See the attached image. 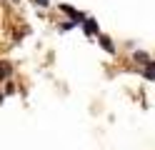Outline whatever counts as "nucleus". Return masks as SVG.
<instances>
[{"label":"nucleus","instance_id":"obj_1","mask_svg":"<svg viewBox=\"0 0 155 150\" xmlns=\"http://www.w3.org/2000/svg\"><path fill=\"white\" fill-rule=\"evenodd\" d=\"M10 75V63H0V80H5Z\"/></svg>","mask_w":155,"mask_h":150},{"label":"nucleus","instance_id":"obj_2","mask_svg":"<svg viewBox=\"0 0 155 150\" xmlns=\"http://www.w3.org/2000/svg\"><path fill=\"white\" fill-rule=\"evenodd\" d=\"M95 30H98V25H95V20H85V33H95Z\"/></svg>","mask_w":155,"mask_h":150},{"label":"nucleus","instance_id":"obj_3","mask_svg":"<svg viewBox=\"0 0 155 150\" xmlns=\"http://www.w3.org/2000/svg\"><path fill=\"white\" fill-rule=\"evenodd\" d=\"M100 45H103L105 50H108V53H115V48H113V43H110L108 38H100Z\"/></svg>","mask_w":155,"mask_h":150},{"label":"nucleus","instance_id":"obj_4","mask_svg":"<svg viewBox=\"0 0 155 150\" xmlns=\"http://www.w3.org/2000/svg\"><path fill=\"white\" fill-rule=\"evenodd\" d=\"M143 75L148 78V80H153V78H155V63H153L150 68H145V73H143Z\"/></svg>","mask_w":155,"mask_h":150},{"label":"nucleus","instance_id":"obj_5","mask_svg":"<svg viewBox=\"0 0 155 150\" xmlns=\"http://www.w3.org/2000/svg\"><path fill=\"white\" fill-rule=\"evenodd\" d=\"M135 60H138V63H150V60H148V55H145V53H135Z\"/></svg>","mask_w":155,"mask_h":150}]
</instances>
